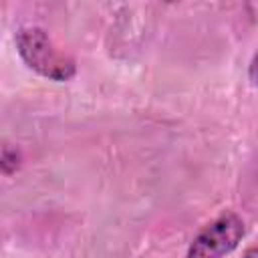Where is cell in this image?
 <instances>
[{
  "instance_id": "obj_4",
  "label": "cell",
  "mask_w": 258,
  "mask_h": 258,
  "mask_svg": "<svg viewBox=\"0 0 258 258\" xmlns=\"http://www.w3.org/2000/svg\"><path fill=\"white\" fill-rule=\"evenodd\" d=\"M248 77H250L252 85L258 87V52L254 54V58H252V62H250V67H248Z\"/></svg>"
},
{
  "instance_id": "obj_2",
  "label": "cell",
  "mask_w": 258,
  "mask_h": 258,
  "mask_svg": "<svg viewBox=\"0 0 258 258\" xmlns=\"http://www.w3.org/2000/svg\"><path fill=\"white\" fill-rule=\"evenodd\" d=\"M242 236L244 220L234 212H226L198 232L185 258H224L240 244Z\"/></svg>"
},
{
  "instance_id": "obj_1",
  "label": "cell",
  "mask_w": 258,
  "mask_h": 258,
  "mask_svg": "<svg viewBox=\"0 0 258 258\" xmlns=\"http://www.w3.org/2000/svg\"><path fill=\"white\" fill-rule=\"evenodd\" d=\"M14 42L24 64L32 69L36 75L54 83L71 81L77 75L75 58L60 50L44 28L22 26L16 30Z\"/></svg>"
},
{
  "instance_id": "obj_3",
  "label": "cell",
  "mask_w": 258,
  "mask_h": 258,
  "mask_svg": "<svg viewBox=\"0 0 258 258\" xmlns=\"http://www.w3.org/2000/svg\"><path fill=\"white\" fill-rule=\"evenodd\" d=\"M10 153H12V149L8 145H4V149H2V171L4 173H12V167L16 169L20 165V155L16 153L14 157H10Z\"/></svg>"
},
{
  "instance_id": "obj_5",
  "label": "cell",
  "mask_w": 258,
  "mask_h": 258,
  "mask_svg": "<svg viewBox=\"0 0 258 258\" xmlns=\"http://www.w3.org/2000/svg\"><path fill=\"white\" fill-rule=\"evenodd\" d=\"M242 258H258V246L248 248V250L244 252V256H242Z\"/></svg>"
}]
</instances>
